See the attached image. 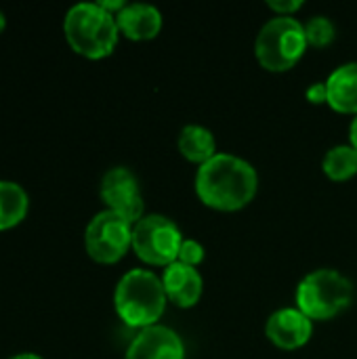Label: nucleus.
I'll return each mask as SVG.
<instances>
[{"label": "nucleus", "mask_w": 357, "mask_h": 359, "mask_svg": "<svg viewBox=\"0 0 357 359\" xmlns=\"http://www.w3.org/2000/svg\"><path fill=\"white\" fill-rule=\"evenodd\" d=\"M259 177L252 164L231 154H217L202 164L196 175L198 198L223 212H234L252 202L257 196Z\"/></svg>", "instance_id": "f257e3e1"}, {"label": "nucleus", "mask_w": 357, "mask_h": 359, "mask_svg": "<svg viewBox=\"0 0 357 359\" xmlns=\"http://www.w3.org/2000/svg\"><path fill=\"white\" fill-rule=\"evenodd\" d=\"M69 46L88 59H103L114 53L118 44L116 15L107 13L99 2H80L72 6L63 21Z\"/></svg>", "instance_id": "f03ea898"}, {"label": "nucleus", "mask_w": 357, "mask_h": 359, "mask_svg": "<svg viewBox=\"0 0 357 359\" xmlns=\"http://www.w3.org/2000/svg\"><path fill=\"white\" fill-rule=\"evenodd\" d=\"M114 305L124 324L141 330L156 326L166 307L162 280L147 269H133L124 273L116 286Z\"/></svg>", "instance_id": "7ed1b4c3"}, {"label": "nucleus", "mask_w": 357, "mask_h": 359, "mask_svg": "<svg viewBox=\"0 0 357 359\" xmlns=\"http://www.w3.org/2000/svg\"><path fill=\"white\" fill-rule=\"evenodd\" d=\"M353 301V284L335 269L309 273L297 288V309L309 320H330Z\"/></svg>", "instance_id": "20e7f679"}, {"label": "nucleus", "mask_w": 357, "mask_h": 359, "mask_svg": "<svg viewBox=\"0 0 357 359\" xmlns=\"http://www.w3.org/2000/svg\"><path fill=\"white\" fill-rule=\"evenodd\" d=\"M305 25L295 17H276L267 21L255 42V55L269 72H286L295 67L305 55Z\"/></svg>", "instance_id": "39448f33"}, {"label": "nucleus", "mask_w": 357, "mask_h": 359, "mask_svg": "<svg viewBox=\"0 0 357 359\" xmlns=\"http://www.w3.org/2000/svg\"><path fill=\"white\" fill-rule=\"evenodd\" d=\"M181 244L183 236L179 227L162 215L143 217L133 225V250L147 265L168 267L177 263Z\"/></svg>", "instance_id": "423d86ee"}, {"label": "nucleus", "mask_w": 357, "mask_h": 359, "mask_svg": "<svg viewBox=\"0 0 357 359\" xmlns=\"http://www.w3.org/2000/svg\"><path fill=\"white\" fill-rule=\"evenodd\" d=\"M86 252L93 261L112 265L133 248V223L114 210L95 215L84 233Z\"/></svg>", "instance_id": "0eeeda50"}, {"label": "nucleus", "mask_w": 357, "mask_h": 359, "mask_svg": "<svg viewBox=\"0 0 357 359\" xmlns=\"http://www.w3.org/2000/svg\"><path fill=\"white\" fill-rule=\"evenodd\" d=\"M101 200L107 210L122 215L126 221L137 225L143 219V196L137 177L128 168H112L101 181Z\"/></svg>", "instance_id": "6e6552de"}, {"label": "nucleus", "mask_w": 357, "mask_h": 359, "mask_svg": "<svg viewBox=\"0 0 357 359\" xmlns=\"http://www.w3.org/2000/svg\"><path fill=\"white\" fill-rule=\"evenodd\" d=\"M314 332L311 320L301 311V309H280L269 316L265 324V334L267 339L286 351L299 349L309 343Z\"/></svg>", "instance_id": "1a4fd4ad"}, {"label": "nucleus", "mask_w": 357, "mask_h": 359, "mask_svg": "<svg viewBox=\"0 0 357 359\" xmlns=\"http://www.w3.org/2000/svg\"><path fill=\"white\" fill-rule=\"evenodd\" d=\"M124 359H185V347L175 330L156 324L135 337Z\"/></svg>", "instance_id": "9d476101"}, {"label": "nucleus", "mask_w": 357, "mask_h": 359, "mask_svg": "<svg viewBox=\"0 0 357 359\" xmlns=\"http://www.w3.org/2000/svg\"><path fill=\"white\" fill-rule=\"evenodd\" d=\"M162 286L166 292V299H170L177 307H194L204 290L202 276L198 273L196 267L183 265V263H173L164 269L162 276Z\"/></svg>", "instance_id": "9b49d317"}, {"label": "nucleus", "mask_w": 357, "mask_h": 359, "mask_svg": "<svg viewBox=\"0 0 357 359\" xmlns=\"http://www.w3.org/2000/svg\"><path fill=\"white\" fill-rule=\"evenodd\" d=\"M118 29L130 40H151L162 29V15L151 4H126L118 15Z\"/></svg>", "instance_id": "f8f14e48"}, {"label": "nucleus", "mask_w": 357, "mask_h": 359, "mask_svg": "<svg viewBox=\"0 0 357 359\" xmlns=\"http://www.w3.org/2000/svg\"><path fill=\"white\" fill-rule=\"evenodd\" d=\"M328 105L339 114L357 116V63H345L337 67L328 80Z\"/></svg>", "instance_id": "ddd939ff"}, {"label": "nucleus", "mask_w": 357, "mask_h": 359, "mask_svg": "<svg viewBox=\"0 0 357 359\" xmlns=\"http://www.w3.org/2000/svg\"><path fill=\"white\" fill-rule=\"evenodd\" d=\"M179 151L194 164H206L217 156V141L213 133L204 126L189 124L179 135Z\"/></svg>", "instance_id": "4468645a"}, {"label": "nucleus", "mask_w": 357, "mask_h": 359, "mask_svg": "<svg viewBox=\"0 0 357 359\" xmlns=\"http://www.w3.org/2000/svg\"><path fill=\"white\" fill-rule=\"evenodd\" d=\"M29 208L27 194L13 181H0V231L19 225Z\"/></svg>", "instance_id": "2eb2a0df"}, {"label": "nucleus", "mask_w": 357, "mask_h": 359, "mask_svg": "<svg viewBox=\"0 0 357 359\" xmlns=\"http://www.w3.org/2000/svg\"><path fill=\"white\" fill-rule=\"evenodd\" d=\"M322 168L332 181H347L357 175V149L351 145L332 147L322 162Z\"/></svg>", "instance_id": "dca6fc26"}, {"label": "nucleus", "mask_w": 357, "mask_h": 359, "mask_svg": "<svg viewBox=\"0 0 357 359\" xmlns=\"http://www.w3.org/2000/svg\"><path fill=\"white\" fill-rule=\"evenodd\" d=\"M335 23L328 17H311L305 23V38L311 46H328L335 40Z\"/></svg>", "instance_id": "f3484780"}, {"label": "nucleus", "mask_w": 357, "mask_h": 359, "mask_svg": "<svg viewBox=\"0 0 357 359\" xmlns=\"http://www.w3.org/2000/svg\"><path fill=\"white\" fill-rule=\"evenodd\" d=\"M206 257V250L200 242L196 240H183L181 244V250H179V263L183 265H189V267H198Z\"/></svg>", "instance_id": "a211bd4d"}, {"label": "nucleus", "mask_w": 357, "mask_h": 359, "mask_svg": "<svg viewBox=\"0 0 357 359\" xmlns=\"http://www.w3.org/2000/svg\"><path fill=\"white\" fill-rule=\"evenodd\" d=\"M267 6L271 11H276L280 17H290L292 13H297L303 6V2L301 0H269Z\"/></svg>", "instance_id": "6ab92c4d"}, {"label": "nucleus", "mask_w": 357, "mask_h": 359, "mask_svg": "<svg viewBox=\"0 0 357 359\" xmlns=\"http://www.w3.org/2000/svg\"><path fill=\"white\" fill-rule=\"evenodd\" d=\"M307 99L311 101V103H328V90H326V82H316V84H311L309 88H307Z\"/></svg>", "instance_id": "aec40b11"}, {"label": "nucleus", "mask_w": 357, "mask_h": 359, "mask_svg": "<svg viewBox=\"0 0 357 359\" xmlns=\"http://www.w3.org/2000/svg\"><path fill=\"white\" fill-rule=\"evenodd\" d=\"M99 6H103V8H105L107 13H112V15H118L126 4H124L122 0H101Z\"/></svg>", "instance_id": "412c9836"}, {"label": "nucleus", "mask_w": 357, "mask_h": 359, "mask_svg": "<svg viewBox=\"0 0 357 359\" xmlns=\"http://www.w3.org/2000/svg\"><path fill=\"white\" fill-rule=\"evenodd\" d=\"M349 139H351V147H356L357 149V116L353 118V122H351V128H349Z\"/></svg>", "instance_id": "4be33fe9"}, {"label": "nucleus", "mask_w": 357, "mask_h": 359, "mask_svg": "<svg viewBox=\"0 0 357 359\" xmlns=\"http://www.w3.org/2000/svg\"><path fill=\"white\" fill-rule=\"evenodd\" d=\"M11 359H42L40 355H34V353H19V355H15V358Z\"/></svg>", "instance_id": "5701e85b"}, {"label": "nucleus", "mask_w": 357, "mask_h": 359, "mask_svg": "<svg viewBox=\"0 0 357 359\" xmlns=\"http://www.w3.org/2000/svg\"><path fill=\"white\" fill-rule=\"evenodd\" d=\"M2 29H4V15L0 13V34H2Z\"/></svg>", "instance_id": "b1692460"}]
</instances>
